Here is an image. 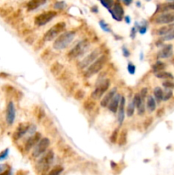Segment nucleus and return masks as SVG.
<instances>
[{
  "label": "nucleus",
  "mask_w": 174,
  "mask_h": 175,
  "mask_svg": "<svg viewBox=\"0 0 174 175\" xmlns=\"http://www.w3.org/2000/svg\"><path fill=\"white\" fill-rule=\"evenodd\" d=\"M75 38V32L67 31L58 36L53 42L52 47L56 51H62L68 48Z\"/></svg>",
  "instance_id": "nucleus-1"
},
{
  "label": "nucleus",
  "mask_w": 174,
  "mask_h": 175,
  "mask_svg": "<svg viewBox=\"0 0 174 175\" xmlns=\"http://www.w3.org/2000/svg\"><path fill=\"white\" fill-rule=\"evenodd\" d=\"M91 47V42L87 38L82 39L81 41L78 42L73 48L68 52V57L70 60L77 59L83 56L85 53L87 52Z\"/></svg>",
  "instance_id": "nucleus-2"
},
{
  "label": "nucleus",
  "mask_w": 174,
  "mask_h": 175,
  "mask_svg": "<svg viewBox=\"0 0 174 175\" xmlns=\"http://www.w3.org/2000/svg\"><path fill=\"white\" fill-rule=\"evenodd\" d=\"M110 85L111 81L109 79H101V80H97L95 89L91 93V98L95 101L101 99L109 91Z\"/></svg>",
  "instance_id": "nucleus-3"
},
{
  "label": "nucleus",
  "mask_w": 174,
  "mask_h": 175,
  "mask_svg": "<svg viewBox=\"0 0 174 175\" xmlns=\"http://www.w3.org/2000/svg\"><path fill=\"white\" fill-rule=\"evenodd\" d=\"M54 152L51 150H49L43 155H41L37 162V168L42 174H45L50 169L52 162L54 161Z\"/></svg>",
  "instance_id": "nucleus-4"
},
{
  "label": "nucleus",
  "mask_w": 174,
  "mask_h": 175,
  "mask_svg": "<svg viewBox=\"0 0 174 175\" xmlns=\"http://www.w3.org/2000/svg\"><path fill=\"white\" fill-rule=\"evenodd\" d=\"M108 61V57L105 55H101L96 60L95 62L92 63L91 65H90L85 69L84 74L86 78H91L93 75H95L96 74H98L105 66L106 62Z\"/></svg>",
  "instance_id": "nucleus-5"
},
{
  "label": "nucleus",
  "mask_w": 174,
  "mask_h": 175,
  "mask_svg": "<svg viewBox=\"0 0 174 175\" xmlns=\"http://www.w3.org/2000/svg\"><path fill=\"white\" fill-rule=\"evenodd\" d=\"M66 28V23L64 21H60L57 22L56 24H55L53 27H51L44 34L43 39L44 42H51L55 40L57 38L59 35L62 34L64 32Z\"/></svg>",
  "instance_id": "nucleus-6"
},
{
  "label": "nucleus",
  "mask_w": 174,
  "mask_h": 175,
  "mask_svg": "<svg viewBox=\"0 0 174 175\" xmlns=\"http://www.w3.org/2000/svg\"><path fill=\"white\" fill-rule=\"evenodd\" d=\"M50 145H51V140L48 137H42L40 141L36 144V146L33 149L32 156L33 158H39L48 150Z\"/></svg>",
  "instance_id": "nucleus-7"
},
{
  "label": "nucleus",
  "mask_w": 174,
  "mask_h": 175,
  "mask_svg": "<svg viewBox=\"0 0 174 175\" xmlns=\"http://www.w3.org/2000/svg\"><path fill=\"white\" fill-rule=\"evenodd\" d=\"M100 56H101V50L96 49L94 51H92L91 53H89L88 55L82 59L80 62H78V68L81 70H85L89 66L91 65Z\"/></svg>",
  "instance_id": "nucleus-8"
},
{
  "label": "nucleus",
  "mask_w": 174,
  "mask_h": 175,
  "mask_svg": "<svg viewBox=\"0 0 174 175\" xmlns=\"http://www.w3.org/2000/svg\"><path fill=\"white\" fill-rule=\"evenodd\" d=\"M56 11H46V12H44L42 14L38 15L37 16L35 19H34V23L38 26V27H41V26H44V25H46L47 23H49L51 20H53L56 16Z\"/></svg>",
  "instance_id": "nucleus-9"
},
{
  "label": "nucleus",
  "mask_w": 174,
  "mask_h": 175,
  "mask_svg": "<svg viewBox=\"0 0 174 175\" xmlns=\"http://www.w3.org/2000/svg\"><path fill=\"white\" fill-rule=\"evenodd\" d=\"M174 22V12L169 11L161 13L159 16H157L154 19V23L160 25H168L172 24Z\"/></svg>",
  "instance_id": "nucleus-10"
},
{
  "label": "nucleus",
  "mask_w": 174,
  "mask_h": 175,
  "mask_svg": "<svg viewBox=\"0 0 174 175\" xmlns=\"http://www.w3.org/2000/svg\"><path fill=\"white\" fill-rule=\"evenodd\" d=\"M42 135H41L40 132H35L34 134L33 135H30L29 137L27 138V141H26V143H25V145H24V150L25 151L28 153V152H30L31 150H33V149L35 146H36V144L40 141V139L42 138L41 137Z\"/></svg>",
  "instance_id": "nucleus-11"
},
{
  "label": "nucleus",
  "mask_w": 174,
  "mask_h": 175,
  "mask_svg": "<svg viewBox=\"0 0 174 175\" xmlns=\"http://www.w3.org/2000/svg\"><path fill=\"white\" fill-rule=\"evenodd\" d=\"M5 120L9 126H12L16 120V107L12 101H10L7 104Z\"/></svg>",
  "instance_id": "nucleus-12"
},
{
  "label": "nucleus",
  "mask_w": 174,
  "mask_h": 175,
  "mask_svg": "<svg viewBox=\"0 0 174 175\" xmlns=\"http://www.w3.org/2000/svg\"><path fill=\"white\" fill-rule=\"evenodd\" d=\"M109 12L112 16V17L116 20L117 21H122L123 16H124V9L122 5L119 3H114L113 7L109 10Z\"/></svg>",
  "instance_id": "nucleus-13"
},
{
  "label": "nucleus",
  "mask_w": 174,
  "mask_h": 175,
  "mask_svg": "<svg viewBox=\"0 0 174 175\" xmlns=\"http://www.w3.org/2000/svg\"><path fill=\"white\" fill-rule=\"evenodd\" d=\"M126 97L124 96H121L119 109H118V112H117V120H118L119 126L122 125L124 120H125V117H126Z\"/></svg>",
  "instance_id": "nucleus-14"
},
{
  "label": "nucleus",
  "mask_w": 174,
  "mask_h": 175,
  "mask_svg": "<svg viewBox=\"0 0 174 175\" xmlns=\"http://www.w3.org/2000/svg\"><path fill=\"white\" fill-rule=\"evenodd\" d=\"M30 127H31V124H27V123L20 124V125L17 127L16 132H14L13 134L14 139H15V140H19L20 138H21L25 134L27 133V132H29Z\"/></svg>",
  "instance_id": "nucleus-15"
},
{
  "label": "nucleus",
  "mask_w": 174,
  "mask_h": 175,
  "mask_svg": "<svg viewBox=\"0 0 174 175\" xmlns=\"http://www.w3.org/2000/svg\"><path fill=\"white\" fill-rule=\"evenodd\" d=\"M117 93H118V92H117V88L116 87H113L112 89L108 91L105 95L102 97L101 102H100V105L102 108H107L108 105H109V103L111 102V100L114 98V96H115Z\"/></svg>",
  "instance_id": "nucleus-16"
},
{
  "label": "nucleus",
  "mask_w": 174,
  "mask_h": 175,
  "mask_svg": "<svg viewBox=\"0 0 174 175\" xmlns=\"http://www.w3.org/2000/svg\"><path fill=\"white\" fill-rule=\"evenodd\" d=\"M63 70H64V65L58 61L53 62L51 65V68H50V72L56 78H58L59 76L61 75V73L63 72Z\"/></svg>",
  "instance_id": "nucleus-17"
},
{
  "label": "nucleus",
  "mask_w": 174,
  "mask_h": 175,
  "mask_svg": "<svg viewBox=\"0 0 174 175\" xmlns=\"http://www.w3.org/2000/svg\"><path fill=\"white\" fill-rule=\"evenodd\" d=\"M173 54V49L172 45H166L162 46L160 51L158 52L157 56L160 59H166L172 56Z\"/></svg>",
  "instance_id": "nucleus-18"
},
{
  "label": "nucleus",
  "mask_w": 174,
  "mask_h": 175,
  "mask_svg": "<svg viewBox=\"0 0 174 175\" xmlns=\"http://www.w3.org/2000/svg\"><path fill=\"white\" fill-rule=\"evenodd\" d=\"M120 98H121V95H120L119 93H117L115 96H114V98L111 100V102L109 103L108 107H107L108 110H109L110 112H112L113 114H117V112H118Z\"/></svg>",
  "instance_id": "nucleus-19"
},
{
  "label": "nucleus",
  "mask_w": 174,
  "mask_h": 175,
  "mask_svg": "<svg viewBox=\"0 0 174 175\" xmlns=\"http://www.w3.org/2000/svg\"><path fill=\"white\" fill-rule=\"evenodd\" d=\"M146 110L149 113H153L154 111L156 110V101L154 97L151 95H149L146 98Z\"/></svg>",
  "instance_id": "nucleus-20"
},
{
  "label": "nucleus",
  "mask_w": 174,
  "mask_h": 175,
  "mask_svg": "<svg viewBox=\"0 0 174 175\" xmlns=\"http://www.w3.org/2000/svg\"><path fill=\"white\" fill-rule=\"evenodd\" d=\"M127 140H128V131L126 128H123L122 130L119 132L117 143L119 144V146L122 147L127 144Z\"/></svg>",
  "instance_id": "nucleus-21"
},
{
  "label": "nucleus",
  "mask_w": 174,
  "mask_h": 175,
  "mask_svg": "<svg viewBox=\"0 0 174 175\" xmlns=\"http://www.w3.org/2000/svg\"><path fill=\"white\" fill-rule=\"evenodd\" d=\"M45 2H46V0H30L27 4V11H34V10L40 7L41 5L44 4Z\"/></svg>",
  "instance_id": "nucleus-22"
},
{
  "label": "nucleus",
  "mask_w": 174,
  "mask_h": 175,
  "mask_svg": "<svg viewBox=\"0 0 174 175\" xmlns=\"http://www.w3.org/2000/svg\"><path fill=\"white\" fill-rule=\"evenodd\" d=\"M169 11H174V2H169V3H165L158 5L156 12H169Z\"/></svg>",
  "instance_id": "nucleus-23"
},
{
  "label": "nucleus",
  "mask_w": 174,
  "mask_h": 175,
  "mask_svg": "<svg viewBox=\"0 0 174 175\" xmlns=\"http://www.w3.org/2000/svg\"><path fill=\"white\" fill-rule=\"evenodd\" d=\"M174 28V25L173 24H168V25H165V26H162L160 27V28H158L156 31V34L159 35V36H165L166 34H167L171 30H172Z\"/></svg>",
  "instance_id": "nucleus-24"
},
{
  "label": "nucleus",
  "mask_w": 174,
  "mask_h": 175,
  "mask_svg": "<svg viewBox=\"0 0 174 175\" xmlns=\"http://www.w3.org/2000/svg\"><path fill=\"white\" fill-rule=\"evenodd\" d=\"M163 96L164 91L160 87L157 86L154 89V99L157 103H160L161 101H163Z\"/></svg>",
  "instance_id": "nucleus-25"
},
{
  "label": "nucleus",
  "mask_w": 174,
  "mask_h": 175,
  "mask_svg": "<svg viewBox=\"0 0 174 175\" xmlns=\"http://www.w3.org/2000/svg\"><path fill=\"white\" fill-rule=\"evenodd\" d=\"M166 69V64L162 61H157L153 66H152V72L155 74L157 73H160L164 71V69Z\"/></svg>",
  "instance_id": "nucleus-26"
},
{
  "label": "nucleus",
  "mask_w": 174,
  "mask_h": 175,
  "mask_svg": "<svg viewBox=\"0 0 174 175\" xmlns=\"http://www.w3.org/2000/svg\"><path fill=\"white\" fill-rule=\"evenodd\" d=\"M96 103L95 100H93L92 98H88L86 99L83 103V107L86 111H91L96 108Z\"/></svg>",
  "instance_id": "nucleus-27"
},
{
  "label": "nucleus",
  "mask_w": 174,
  "mask_h": 175,
  "mask_svg": "<svg viewBox=\"0 0 174 175\" xmlns=\"http://www.w3.org/2000/svg\"><path fill=\"white\" fill-rule=\"evenodd\" d=\"M72 74L69 70H63V72L61 73V74L57 78V79L61 82H67V81H69L70 79L72 77Z\"/></svg>",
  "instance_id": "nucleus-28"
},
{
  "label": "nucleus",
  "mask_w": 174,
  "mask_h": 175,
  "mask_svg": "<svg viewBox=\"0 0 174 175\" xmlns=\"http://www.w3.org/2000/svg\"><path fill=\"white\" fill-rule=\"evenodd\" d=\"M154 75L156 76L158 79H165V80H167V79H173L174 77L173 75L169 72H166V71H162V72L157 73Z\"/></svg>",
  "instance_id": "nucleus-29"
},
{
  "label": "nucleus",
  "mask_w": 174,
  "mask_h": 175,
  "mask_svg": "<svg viewBox=\"0 0 174 175\" xmlns=\"http://www.w3.org/2000/svg\"><path fill=\"white\" fill-rule=\"evenodd\" d=\"M85 92L83 89H78L75 91V92L74 93V98L76 101H81L85 98Z\"/></svg>",
  "instance_id": "nucleus-30"
},
{
  "label": "nucleus",
  "mask_w": 174,
  "mask_h": 175,
  "mask_svg": "<svg viewBox=\"0 0 174 175\" xmlns=\"http://www.w3.org/2000/svg\"><path fill=\"white\" fill-rule=\"evenodd\" d=\"M135 110H136V107L134 106V104L132 103V102L131 101L128 105L126 108V115L128 117H132L135 114Z\"/></svg>",
  "instance_id": "nucleus-31"
},
{
  "label": "nucleus",
  "mask_w": 174,
  "mask_h": 175,
  "mask_svg": "<svg viewBox=\"0 0 174 175\" xmlns=\"http://www.w3.org/2000/svg\"><path fill=\"white\" fill-rule=\"evenodd\" d=\"M143 100L142 97H141V96H140L139 93H135L134 94V96H133L132 97V103L134 104V106L136 107V109H137L138 107H139V105L142 103V102H143Z\"/></svg>",
  "instance_id": "nucleus-32"
},
{
  "label": "nucleus",
  "mask_w": 174,
  "mask_h": 175,
  "mask_svg": "<svg viewBox=\"0 0 174 175\" xmlns=\"http://www.w3.org/2000/svg\"><path fill=\"white\" fill-rule=\"evenodd\" d=\"M63 171V168L60 165H56L48 173L47 175H60Z\"/></svg>",
  "instance_id": "nucleus-33"
},
{
  "label": "nucleus",
  "mask_w": 174,
  "mask_h": 175,
  "mask_svg": "<svg viewBox=\"0 0 174 175\" xmlns=\"http://www.w3.org/2000/svg\"><path fill=\"white\" fill-rule=\"evenodd\" d=\"M46 116V114L44 112V110L42 107H38L37 109V113H36V117L38 121L43 120Z\"/></svg>",
  "instance_id": "nucleus-34"
},
{
  "label": "nucleus",
  "mask_w": 174,
  "mask_h": 175,
  "mask_svg": "<svg viewBox=\"0 0 174 175\" xmlns=\"http://www.w3.org/2000/svg\"><path fill=\"white\" fill-rule=\"evenodd\" d=\"M119 128H115L114 130L113 131L112 134H111V136H110V142H111L113 144H117L118 137H119Z\"/></svg>",
  "instance_id": "nucleus-35"
},
{
  "label": "nucleus",
  "mask_w": 174,
  "mask_h": 175,
  "mask_svg": "<svg viewBox=\"0 0 174 175\" xmlns=\"http://www.w3.org/2000/svg\"><path fill=\"white\" fill-rule=\"evenodd\" d=\"M12 12L11 8H3L0 7V17H6L9 16Z\"/></svg>",
  "instance_id": "nucleus-36"
},
{
  "label": "nucleus",
  "mask_w": 174,
  "mask_h": 175,
  "mask_svg": "<svg viewBox=\"0 0 174 175\" xmlns=\"http://www.w3.org/2000/svg\"><path fill=\"white\" fill-rule=\"evenodd\" d=\"M137 110V114L139 115V116H142L145 113V111H146V104H145V100H143L142 103L140 104L139 107L136 109Z\"/></svg>",
  "instance_id": "nucleus-37"
},
{
  "label": "nucleus",
  "mask_w": 174,
  "mask_h": 175,
  "mask_svg": "<svg viewBox=\"0 0 174 175\" xmlns=\"http://www.w3.org/2000/svg\"><path fill=\"white\" fill-rule=\"evenodd\" d=\"M154 122V118L152 116H149L147 117L146 119L144 120L143 121V128L147 130V129H149L150 127H151V125L153 124Z\"/></svg>",
  "instance_id": "nucleus-38"
},
{
  "label": "nucleus",
  "mask_w": 174,
  "mask_h": 175,
  "mask_svg": "<svg viewBox=\"0 0 174 175\" xmlns=\"http://www.w3.org/2000/svg\"><path fill=\"white\" fill-rule=\"evenodd\" d=\"M162 86H163L166 89H168V90L174 89V82L172 80V79H167V80L163 81Z\"/></svg>",
  "instance_id": "nucleus-39"
},
{
  "label": "nucleus",
  "mask_w": 174,
  "mask_h": 175,
  "mask_svg": "<svg viewBox=\"0 0 174 175\" xmlns=\"http://www.w3.org/2000/svg\"><path fill=\"white\" fill-rule=\"evenodd\" d=\"M100 2L102 3V4L105 8H107L108 10H110L114 5V0H100Z\"/></svg>",
  "instance_id": "nucleus-40"
},
{
  "label": "nucleus",
  "mask_w": 174,
  "mask_h": 175,
  "mask_svg": "<svg viewBox=\"0 0 174 175\" xmlns=\"http://www.w3.org/2000/svg\"><path fill=\"white\" fill-rule=\"evenodd\" d=\"M164 41H171V40H173L174 39V28L172 30H171L167 34H166L165 36H163Z\"/></svg>",
  "instance_id": "nucleus-41"
},
{
  "label": "nucleus",
  "mask_w": 174,
  "mask_h": 175,
  "mask_svg": "<svg viewBox=\"0 0 174 175\" xmlns=\"http://www.w3.org/2000/svg\"><path fill=\"white\" fill-rule=\"evenodd\" d=\"M136 28H137V31L139 32L141 34H146L147 30H148V27H147V24H136Z\"/></svg>",
  "instance_id": "nucleus-42"
},
{
  "label": "nucleus",
  "mask_w": 174,
  "mask_h": 175,
  "mask_svg": "<svg viewBox=\"0 0 174 175\" xmlns=\"http://www.w3.org/2000/svg\"><path fill=\"white\" fill-rule=\"evenodd\" d=\"M172 95H173L172 91V90L167 89L166 92H164L163 101H168V100H170L171 98L172 97Z\"/></svg>",
  "instance_id": "nucleus-43"
},
{
  "label": "nucleus",
  "mask_w": 174,
  "mask_h": 175,
  "mask_svg": "<svg viewBox=\"0 0 174 175\" xmlns=\"http://www.w3.org/2000/svg\"><path fill=\"white\" fill-rule=\"evenodd\" d=\"M127 71H128L130 74L133 75L136 73V66L134 65L132 62H128V64H127Z\"/></svg>",
  "instance_id": "nucleus-44"
},
{
  "label": "nucleus",
  "mask_w": 174,
  "mask_h": 175,
  "mask_svg": "<svg viewBox=\"0 0 174 175\" xmlns=\"http://www.w3.org/2000/svg\"><path fill=\"white\" fill-rule=\"evenodd\" d=\"M99 25H100V27H101V28H102L103 31L108 32V33H110V32H111L108 23H106L103 20H101V21H99Z\"/></svg>",
  "instance_id": "nucleus-45"
},
{
  "label": "nucleus",
  "mask_w": 174,
  "mask_h": 175,
  "mask_svg": "<svg viewBox=\"0 0 174 175\" xmlns=\"http://www.w3.org/2000/svg\"><path fill=\"white\" fill-rule=\"evenodd\" d=\"M140 96H141V97L143 98V99H146L147 97H148V94H149V89L147 88V87H143L142 89L140 90Z\"/></svg>",
  "instance_id": "nucleus-46"
},
{
  "label": "nucleus",
  "mask_w": 174,
  "mask_h": 175,
  "mask_svg": "<svg viewBox=\"0 0 174 175\" xmlns=\"http://www.w3.org/2000/svg\"><path fill=\"white\" fill-rule=\"evenodd\" d=\"M9 153H10V150H9L8 148L5 149V150H3V151H1V152H0V161H4V160L8 157Z\"/></svg>",
  "instance_id": "nucleus-47"
},
{
  "label": "nucleus",
  "mask_w": 174,
  "mask_h": 175,
  "mask_svg": "<svg viewBox=\"0 0 174 175\" xmlns=\"http://www.w3.org/2000/svg\"><path fill=\"white\" fill-rule=\"evenodd\" d=\"M35 40H36V37L34 36V35L31 34L29 35V36H27V38H25V42L26 43H27L29 45H32L33 44L34 42H35Z\"/></svg>",
  "instance_id": "nucleus-48"
},
{
  "label": "nucleus",
  "mask_w": 174,
  "mask_h": 175,
  "mask_svg": "<svg viewBox=\"0 0 174 175\" xmlns=\"http://www.w3.org/2000/svg\"><path fill=\"white\" fill-rule=\"evenodd\" d=\"M121 51H122V54L125 57H129L131 53H130V51L126 45H123L122 47H121Z\"/></svg>",
  "instance_id": "nucleus-49"
},
{
  "label": "nucleus",
  "mask_w": 174,
  "mask_h": 175,
  "mask_svg": "<svg viewBox=\"0 0 174 175\" xmlns=\"http://www.w3.org/2000/svg\"><path fill=\"white\" fill-rule=\"evenodd\" d=\"M66 6V4H65L64 2H56L54 5V8L55 9H56V10H63Z\"/></svg>",
  "instance_id": "nucleus-50"
},
{
  "label": "nucleus",
  "mask_w": 174,
  "mask_h": 175,
  "mask_svg": "<svg viewBox=\"0 0 174 175\" xmlns=\"http://www.w3.org/2000/svg\"><path fill=\"white\" fill-rule=\"evenodd\" d=\"M164 114H165L164 108H160L159 110H156V117H158V118H160V117L163 116Z\"/></svg>",
  "instance_id": "nucleus-51"
},
{
  "label": "nucleus",
  "mask_w": 174,
  "mask_h": 175,
  "mask_svg": "<svg viewBox=\"0 0 174 175\" xmlns=\"http://www.w3.org/2000/svg\"><path fill=\"white\" fill-rule=\"evenodd\" d=\"M136 32H137V28H136V27H133V28H132V30H131V34H130L131 38H132V39H134V38H136Z\"/></svg>",
  "instance_id": "nucleus-52"
},
{
  "label": "nucleus",
  "mask_w": 174,
  "mask_h": 175,
  "mask_svg": "<svg viewBox=\"0 0 174 175\" xmlns=\"http://www.w3.org/2000/svg\"><path fill=\"white\" fill-rule=\"evenodd\" d=\"M5 165H0V173H3V172L5 171Z\"/></svg>",
  "instance_id": "nucleus-53"
},
{
  "label": "nucleus",
  "mask_w": 174,
  "mask_h": 175,
  "mask_svg": "<svg viewBox=\"0 0 174 175\" xmlns=\"http://www.w3.org/2000/svg\"><path fill=\"white\" fill-rule=\"evenodd\" d=\"M132 2V0H123V3L126 4V5H129V4H131Z\"/></svg>",
  "instance_id": "nucleus-54"
},
{
  "label": "nucleus",
  "mask_w": 174,
  "mask_h": 175,
  "mask_svg": "<svg viewBox=\"0 0 174 175\" xmlns=\"http://www.w3.org/2000/svg\"><path fill=\"white\" fill-rule=\"evenodd\" d=\"M10 172L9 170H5V171L2 173H0V175H10Z\"/></svg>",
  "instance_id": "nucleus-55"
},
{
  "label": "nucleus",
  "mask_w": 174,
  "mask_h": 175,
  "mask_svg": "<svg viewBox=\"0 0 174 175\" xmlns=\"http://www.w3.org/2000/svg\"><path fill=\"white\" fill-rule=\"evenodd\" d=\"M125 19H126V23H128V24H129L130 22H131V19H130L129 16H126V17H125Z\"/></svg>",
  "instance_id": "nucleus-56"
},
{
  "label": "nucleus",
  "mask_w": 174,
  "mask_h": 175,
  "mask_svg": "<svg viewBox=\"0 0 174 175\" xmlns=\"http://www.w3.org/2000/svg\"><path fill=\"white\" fill-rule=\"evenodd\" d=\"M167 1H170V2H174V0H167Z\"/></svg>",
  "instance_id": "nucleus-57"
},
{
  "label": "nucleus",
  "mask_w": 174,
  "mask_h": 175,
  "mask_svg": "<svg viewBox=\"0 0 174 175\" xmlns=\"http://www.w3.org/2000/svg\"><path fill=\"white\" fill-rule=\"evenodd\" d=\"M148 1H149V0H148Z\"/></svg>",
  "instance_id": "nucleus-58"
}]
</instances>
